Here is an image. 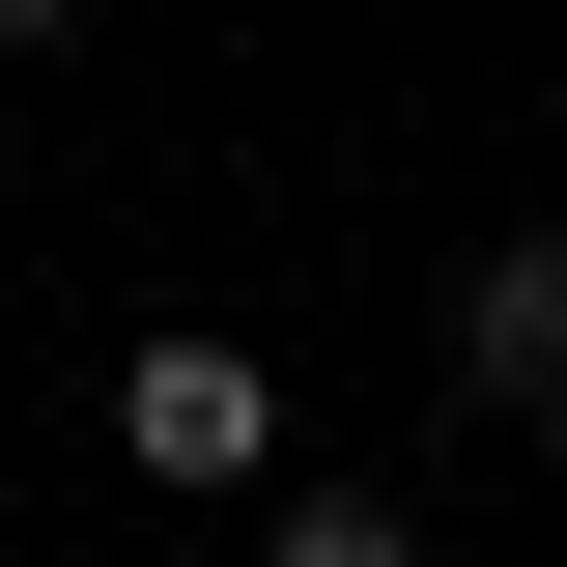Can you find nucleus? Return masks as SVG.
I'll use <instances>...</instances> for the list:
<instances>
[{
	"label": "nucleus",
	"mask_w": 567,
	"mask_h": 567,
	"mask_svg": "<svg viewBox=\"0 0 567 567\" xmlns=\"http://www.w3.org/2000/svg\"><path fill=\"white\" fill-rule=\"evenodd\" d=\"M114 454H142V483H171V511H256V483H284V369L171 312V341L114 369Z\"/></svg>",
	"instance_id": "nucleus-1"
},
{
	"label": "nucleus",
	"mask_w": 567,
	"mask_h": 567,
	"mask_svg": "<svg viewBox=\"0 0 567 567\" xmlns=\"http://www.w3.org/2000/svg\"><path fill=\"white\" fill-rule=\"evenodd\" d=\"M454 398H483V425H567V227H511V256L454 284Z\"/></svg>",
	"instance_id": "nucleus-2"
},
{
	"label": "nucleus",
	"mask_w": 567,
	"mask_h": 567,
	"mask_svg": "<svg viewBox=\"0 0 567 567\" xmlns=\"http://www.w3.org/2000/svg\"><path fill=\"white\" fill-rule=\"evenodd\" d=\"M227 539H256V567H425V511H398V483H256Z\"/></svg>",
	"instance_id": "nucleus-3"
},
{
	"label": "nucleus",
	"mask_w": 567,
	"mask_h": 567,
	"mask_svg": "<svg viewBox=\"0 0 567 567\" xmlns=\"http://www.w3.org/2000/svg\"><path fill=\"white\" fill-rule=\"evenodd\" d=\"M58 29H85V0H0V58H58Z\"/></svg>",
	"instance_id": "nucleus-4"
}]
</instances>
